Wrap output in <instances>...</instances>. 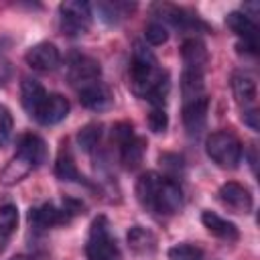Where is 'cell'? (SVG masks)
<instances>
[{
  "label": "cell",
  "mask_w": 260,
  "mask_h": 260,
  "mask_svg": "<svg viewBox=\"0 0 260 260\" xmlns=\"http://www.w3.org/2000/svg\"><path fill=\"white\" fill-rule=\"evenodd\" d=\"M138 203L156 215H173L183 207V189L177 181L158 175L156 171H146L138 177L134 187Z\"/></svg>",
  "instance_id": "1"
},
{
  "label": "cell",
  "mask_w": 260,
  "mask_h": 260,
  "mask_svg": "<svg viewBox=\"0 0 260 260\" xmlns=\"http://www.w3.org/2000/svg\"><path fill=\"white\" fill-rule=\"evenodd\" d=\"M165 77H169V73L162 67H158V61L152 55V51L146 49V45H142V43H134L132 59H130V67H128V85H130L132 93L146 100V95Z\"/></svg>",
  "instance_id": "2"
},
{
  "label": "cell",
  "mask_w": 260,
  "mask_h": 260,
  "mask_svg": "<svg viewBox=\"0 0 260 260\" xmlns=\"http://www.w3.org/2000/svg\"><path fill=\"white\" fill-rule=\"evenodd\" d=\"M205 152L221 169H236L242 162L244 146L240 138L230 130H215L205 140Z\"/></svg>",
  "instance_id": "3"
},
{
  "label": "cell",
  "mask_w": 260,
  "mask_h": 260,
  "mask_svg": "<svg viewBox=\"0 0 260 260\" xmlns=\"http://www.w3.org/2000/svg\"><path fill=\"white\" fill-rule=\"evenodd\" d=\"M85 256L87 260H122L120 248L116 238L112 236L110 221L106 215H98L91 221L89 236L85 242Z\"/></svg>",
  "instance_id": "4"
},
{
  "label": "cell",
  "mask_w": 260,
  "mask_h": 260,
  "mask_svg": "<svg viewBox=\"0 0 260 260\" xmlns=\"http://www.w3.org/2000/svg\"><path fill=\"white\" fill-rule=\"evenodd\" d=\"M93 10L89 2L67 0L59 4V26L67 37H81L89 30Z\"/></svg>",
  "instance_id": "5"
},
{
  "label": "cell",
  "mask_w": 260,
  "mask_h": 260,
  "mask_svg": "<svg viewBox=\"0 0 260 260\" xmlns=\"http://www.w3.org/2000/svg\"><path fill=\"white\" fill-rule=\"evenodd\" d=\"M152 10L156 12V16H160L165 22H169L171 26L183 30V32H207L209 26L205 20H201V16L185 6H177V4H154Z\"/></svg>",
  "instance_id": "6"
},
{
  "label": "cell",
  "mask_w": 260,
  "mask_h": 260,
  "mask_svg": "<svg viewBox=\"0 0 260 260\" xmlns=\"http://www.w3.org/2000/svg\"><path fill=\"white\" fill-rule=\"evenodd\" d=\"M225 24L232 32L238 35L240 53H250V55L258 53V24L254 22V18H250L242 10H234L225 16Z\"/></svg>",
  "instance_id": "7"
},
{
  "label": "cell",
  "mask_w": 260,
  "mask_h": 260,
  "mask_svg": "<svg viewBox=\"0 0 260 260\" xmlns=\"http://www.w3.org/2000/svg\"><path fill=\"white\" fill-rule=\"evenodd\" d=\"M102 75V67L98 59L85 55V53H71L67 59V77L75 87L87 85L91 81H98Z\"/></svg>",
  "instance_id": "8"
},
{
  "label": "cell",
  "mask_w": 260,
  "mask_h": 260,
  "mask_svg": "<svg viewBox=\"0 0 260 260\" xmlns=\"http://www.w3.org/2000/svg\"><path fill=\"white\" fill-rule=\"evenodd\" d=\"M207 112H209V98L207 95H199L195 100L183 102L181 118H183V126H185L189 136L201 134V130L205 128V122H207Z\"/></svg>",
  "instance_id": "9"
},
{
  "label": "cell",
  "mask_w": 260,
  "mask_h": 260,
  "mask_svg": "<svg viewBox=\"0 0 260 260\" xmlns=\"http://www.w3.org/2000/svg\"><path fill=\"white\" fill-rule=\"evenodd\" d=\"M217 197L228 209H232L236 213H250L254 207V197H252L250 189L236 181L223 183L217 191Z\"/></svg>",
  "instance_id": "10"
},
{
  "label": "cell",
  "mask_w": 260,
  "mask_h": 260,
  "mask_svg": "<svg viewBox=\"0 0 260 260\" xmlns=\"http://www.w3.org/2000/svg\"><path fill=\"white\" fill-rule=\"evenodd\" d=\"M71 217L73 215L65 207H57L53 203H43L39 207H30V211H28V221L37 230H47V228L69 223Z\"/></svg>",
  "instance_id": "11"
},
{
  "label": "cell",
  "mask_w": 260,
  "mask_h": 260,
  "mask_svg": "<svg viewBox=\"0 0 260 260\" xmlns=\"http://www.w3.org/2000/svg\"><path fill=\"white\" fill-rule=\"evenodd\" d=\"M24 61L37 69V71H53L59 67L61 63V53L57 49V45L49 43V41H43V43H37L32 45L26 55H24Z\"/></svg>",
  "instance_id": "12"
},
{
  "label": "cell",
  "mask_w": 260,
  "mask_h": 260,
  "mask_svg": "<svg viewBox=\"0 0 260 260\" xmlns=\"http://www.w3.org/2000/svg\"><path fill=\"white\" fill-rule=\"evenodd\" d=\"M69 114V102L65 95L61 93H47L45 102L39 106V110L35 112V120L43 126H53L59 124L61 120H65Z\"/></svg>",
  "instance_id": "13"
},
{
  "label": "cell",
  "mask_w": 260,
  "mask_h": 260,
  "mask_svg": "<svg viewBox=\"0 0 260 260\" xmlns=\"http://www.w3.org/2000/svg\"><path fill=\"white\" fill-rule=\"evenodd\" d=\"M181 59H183L185 69L201 71L203 73V69L207 65V59H209L205 43L199 37H195V35L183 39V43H181Z\"/></svg>",
  "instance_id": "14"
},
{
  "label": "cell",
  "mask_w": 260,
  "mask_h": 260,
  "mask_svg": "<svg viewBox=\"0 0 260 260\" xmlns=\"http://www.w3.org/2000/svg\"><path fill=\"white\" fill-rule=\"evenodd\" d=\"M77 95H79V104L87 110H106L110 108L112 104V93L108 89V85H104L100 79L98 81H91L87 85H81L77 87Z\"/></svg>",
  "instance_id": "15"
},
{
  "label": "cell",
  "mask_w": 260,
  "mask_h": 260,
  "mask_svg": "<svg viewBox=\"0 0 260 260\" xmlns=\"http://www.w3.org/2000/svg\"><path fill=\"white\" fill-rule=\"evenodd\" d=\"M16 156L24 158L28 165H32L35 169L39 165L45 162L47 158V144L45 140L39 136V134H32V132H26L18 138V144H16Z\"/></svg>",
  "instance_id": "16"
},
{
  "label": "cell",
  "mask_w": 260,
  "mask_h": 260,
  "mask_svg": "<svg viewBox=\"0 0 260 260\" xmlns=\"http://www.w3.org/2000/svg\"><path fill=\"white\" fill-rule=\"evenodd\" d=\"M136 4L126 0H98L95 4H91V10H95L100 20H104L106 24H120L124 18L130 16Z\"/></svg>",
  "instance_id": "17"
},
{
  "label": "cell",
  "mask_w": 260,
  "mask_h": 260,
  "mask_svg": "<svg viewBox=\"0 0 260 260\" xmlns=\"http://www.w3.org/2000/svg\"><path fill=\"white\" fill-rule=\"evenodd\" d=\"M201 223L207 228L209 234H213L215 238L219 240H225V242H236L240 238V230L234 221L217 215L215 211H203L201 213Z\"/></svg>",
  "instance_id": "18"
},
{
  "label": "cell",
  "mask_w": 260,
  "mask_h": 260,
  "mask_svg": "<svg viewBox=\"0 0 260 260\" xmlns=\"http://www.w3.org/2000/svg\"><path fill=\"white\" fill-rule=\"evenodd\" d=\"M232 91L236 95V102L244 110L254 108L258 89H256V81L250 75H246V73H234L232 75Z\"/></svg>",
  "instance_id": "19"
},
{
  "label": "cell",
  "mask_w": 260,
  "mask_h": 260,
  "mask_svg": "<svg viewBox=\"0 0 260 260\" xmlns=\"http://www.w3.org/2000/svg\"><path fill=\"white\" fill-rule=\"evenodd\" d=\"M144 140L136 134H132L130 138L118 142V150H120V160L124 165V169L128 171H134L140 167L142 162V156H144Z\"/></svg>",
  "instance_id": "20"
},
{
  "label": "cell",
  "mask_w": 260,
  "mask_h": 260,
  "mask_svg": "<svg viewBox=\"0 0 260 260\" xmlns=\"http://www.w3.org/2000/svg\"><path fill=\"white\" fill-rule=\"evenodd\" d=\"M45 98H47V91L37 79H32V77L22 79V83H20V102H22V108L30 116H35V112L45 102Z\"/></svg>",
  "instance_id": "21"
},
{
  "label": "cell",
  "mask_w": 260,
  "mask_h": 260,
  "mask_svg": "<svg viewBox=\"0 0 260 260\" xmlns=\"http://www.w3.org/2000/svg\"><path fill=\"white\" fill-rule=\"evenodd\" d=\"M126 238H128L130 250L136 254H152L156 250V236L142 225H132Z\"/></svg>",
  "instance_id": "22"
},
{
  "label": "cell",
  "mask_w": 260,
  "mask_h": 260,
  "mask_svg": "<svg viewBox=\"0 0 260 260\" xmlns=\"http://www.w3.org/2000/svg\"><path fill=\"white\" fill-rule=\"evenodd\" d=\"M55 175H57L61 181H71V183H79V185H87V187L91 185V183L77 171L71 152L65 150V148L59 152V156H57V160H55Z\"/></svg>",
  "instance_id": "23"
},
{
  "label": "cell",
  "mask_w": 260,
  "mask_h": 260,
  "mask_svg": "<svg viewBox=\"0 0 260 260\" xmlns=\"http://www.w3.org/2000/svg\"><path fill=\"white\" fill-rule=\"evenodd\" d=\"M32 165H28L24 158H20V156H12L8 162H6V167L0 171V183L2 185H6V187H12V185H16V183H20L24 177H28L30 173H32Z\"/></svg>",
  "instance_id": "24"
},
{
  "label": "cell",
  "mask_w": 260,
  "mask_h": 260,
  "mask_svg": "<svg viewBox=\"0 0 260 260\" xmlns=\"http://www.w3.org/2000/svg\"><path fill=\"white\" fill-rule=\"evenodd\" d=\"M205 85H203V73L201 71H191V69H183L181 75V93H183V102L187 100H195L203 93Z\"/></svg>",
  "instance_id": "25"
},
{
  "label": "cell",
  "mask_w": 260,
  "mask_h": 260,
  "mask_svg": "<svg viewBox=\"0 0 260 260\" xmlns=\"http://www.w3.org/2000/svg\"><path fill=\"white\" fill-rule=\"evenodd\" d=\"M18 225V209L14 205H2L0 207V250L8 242V238L14 234Z\"/></svg>",
  "instance_id": "26"
},
{
  "label": "cell",
  "mask_w": 260,
  "mask_h": 260,
  "mask_svg": "<svg viewBox=\"0 0 260 260\" xmlns=\"http://www.w3.org/2000/svg\"><path fill=\"white\" fill-rule=\"evenodd\" d=\"M100 138H102V124H98V122H89L83 128H79V132H77V144L85 152L93 150L98 146Z\"/></svg>",
  "instance_id": "27"
},
{
  "label": "cell",
  "mask_w": 260,
  "mask_h": 260,
  "mask_svg": "<svg viewBox=\"0 0 260 260\" xmlns=\"http://www.w3.org/2000/svg\"><path fill=\"white\" fill-rule=\"evenodd\" d=\"M167 256H169V260H203V250L195 244L181 242V244L171 246Z\"/></svg>",
  "instance_id": "28"
},
{
  "label": "cell",
  "mask_w": 260,
  "mask_h": 260,
  "mask_svg": "<svg viewBox=\"0 0 260 260\" xmlns=\"http://www.w3.org/2000/svg\"><path fill=\"white\" fill-rule=\"evenodd\" d=\"M144 39L148 45L152 47H158V45H165L167 39H169V30L167 26L160 22V20H152L144 26Z\"/></svg>",
  "instance_id": "29"
},
{
  "label": "cell",
  "mask_w": 260,
  "mask_h": 260,
  "mask_svg": "<svg viewBox=\"0 0 260 260\" xmlns=\"http://www.w3.org/2000/svg\"><path fill=\"white\" fill-rule=\"evenodd\" d=\"M146 122H148V128H150L154 134H160V132H165L167 126H169V116H167L165 108H152V110L148 112Z\"/></svg>",
  "instance_id": "30"
},
{
  "label": "cell",
  "mask_w": 260,
  "mask_h": 260,
  "mask_svg": "<svg viewBox=\"0 0 260 260\" xmlns=\"http://www.w3.org/2000/svg\"><path fill=\"white\" fill-rule=\"evenodd\" d=\"M160 165L169 171V175H165V177H169L173 181H177V175L183 173V158L179 154H162L160 156Z\"/></svg>",
  "instance_id": "31"
},
{
  "label": "cell",
  "mask_w": 260,
  "mask_h": 260,
  "mask_svg": "<svg viewBox=\"0 0 260 260\" xmlns=\"http://www.w3.org/2000/svg\"><path fill=\"white\" fill-rule=\"evenodd\" d=\"M12 128H14V122H12V114L2 108L0 112V146H6L12 138Z\"/></svg>",
  "instance_id": "32"
},
{
  "label": "cell",
  "mask_w": 260,
  "mask_h": 260,
  "mask_svg": "<svg viewBox=\"0 0 260 260\" xmlns=\"http://www.w3.org/2000/svg\"><path fill=\"white\" fill-rule=\"evenodd\" d=\"M10 75H12V65H10L8 57H6V49L0 43V87L10 79Z\"/></svg>",
  "instance_id": "33"
},
{
  "label": "cell",
  "mask_w": 260,
  "mask_h": 260,
  "mask_svg": "<svg viewBox=\"0 0 260 260\" xmlns=\"http://www.w3.org/2000/svg\"><path fill=\"white\" fill-rule=\"evenodd\" d=\"M242 120H244V124L246 126H250L252 130H258V110L256 108H248V110H244V114H242Z\"/></svg>",
  "instance_id": "34"
},
{
  "label": "cell",
  "mask_w": 260,
  "mask_h": 260,
  "mask_svg": "<svg viewBox=\"0 0 260 260\" xmlns=\"http://www.w3.org/2000/svg\"><path fill=\"white\" fill-rule=\"evenodd\" d=\"M248 158H250V165H252V169H254V173H256V144H252L250 146V154H248Z\"/></svg>",
  "instance_id": "35"
},
{
  "label": "cell",
  "mask_w": 260,
  "mask_h": 260,
  "mask_svg": "<svg viewBox=\"0 0 260 260\" xmlns=\"http://www.w3.org/2000/svg\"><path fill=\"white\" fill-rule=\"evenodd\" d=\"M10 260H32L30 256H24V254H16V256H12Z\"/></svg>",
  "instance_id": "36"
},
{
  "label": "cell",
  "mask_w": 260,
  "mask_h": 260,
  "mask_svg": "<svg viewBox=\"0 0 260 260\" xmlns=\"http://www.w3.org/2000/svg\"><path fill=\"white\" fill-rule=\"evenodd\" d=\"M2 108H4V106H0V112H2Z\"/></svg>",
  "instance_id": "37"
}]
</instances>
